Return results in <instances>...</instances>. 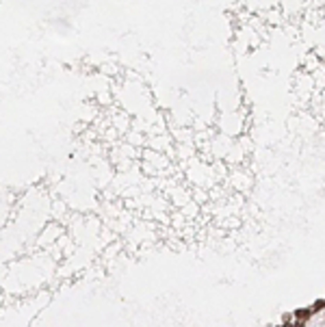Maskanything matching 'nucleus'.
Here are the masks:
<instances>
[{"instance_id": "obj_2", "label": "nucleus", "mask_w": 325, "mask_h": 327, "mask_svg": "<svg viewBox=\"0 0 325 327\" xmlns=\"http://www.w3.org/2000/svg\"><path fill=\"white\" fill-rule=\"evenodd\" d=\"M284 327H290V325H284Z\"/></svg>"}, {"instance_id": "obj_1", "label": "nucleus", "mask_w": 325, "mask_h": 327, "mask_svg": "<svg viewBox=\"0 0 325 327\" xmlns=\"http://www.w3.org/2000/svg\"><path fill=\"white\" fill-rule=\"evenodd\" d=\"M295 316H297V321H299V325H301V323H306V321H308V316H310V310H299Z\"/></svg>"}]
</instances>
